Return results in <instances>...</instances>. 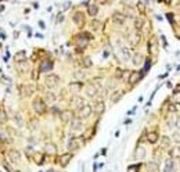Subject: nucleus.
<instances>
[{
	"mask_svg": "<svg viewBox=\"0 0 180 172\" xmlns=\"http://www.w3.org/2000/svg\"><path fill=\"white\" fill-rule=\"evenodd\" d=\"M175 93H180V85H177L176 89H175Z\"/></svg>",
	"mask_w": 180,
	"mask_h": 172,
	"instance_id": "nucleus-51",
	"label": "nucleus"
},
{
	"mask_svg": "<svg viewBox=\"0 0 180 172\" xmlns=\"http://www.w3.org/2000/svg\"><path fill=\"white\" fill-rule=\"evenodd\" d=\"M25 153H26V156L32 154V147H26V149H25Z\"/></svg>",
	"mask_w": 180,
	"mask_h": 172,
	"instance_id": "nucleus-48",
	"label": "nucleus"
},
{
	"mask_svg": "<svg viewBox=\"0 0 180 172\" xmlns=\"http://www.w3.org/2000/svg\"><path fill=\"white\" fill-rule=\"evenodd\" d=\"M74 78L78 79V81H79V79H83L85 78V72L83 71H75L74 72Z\"/></svg>",
	"mask_w": 180,
	"mask_h": 172,
	"instance_id": "nucleus-38",
	"label": "nucleus"
},
{
	"mask_svg": "<svg viewBox=\"0 0 180 172\" xmlns=\"http://www.w3.org/2000/svg\"><path fill=\"white\" fill-rule=\"evenodd\" d=\"M33 161L36 165H43L44 163V156L43 153H35L33 154Z\"/></svg>",
	"mask_w": 180,
	"mask_h": 172,
	"instance_id": "nucleus-23",
	"label": "nucleus"
},
{
	"mask_svg": "<svg viewBox=\"0 0 180 172\" xmlns=\"http://www.w3.org/2000/svg\"><path fill=\"white\" fill-rule=\"evenodd\" d=\"M130 60H132V63H133L134 65H141V63H143V54L141 53H134Z\"/></svg>",
	"mask_w": 180,
	"mask_h": 172,
	"instance_id": "nucleus-21",
	"label": "nucleus"
},
{
	"mask_svg": "<svg viewBox=\"0 0 180 172\" xmlns=\"http://www.w3.org/2000/svg\"><path fill=\"white\" fill-rule=\"evenodd\" d=\"M140 169V164H136V165H130L127 168V172H139Z\"/></svg>",
	"mask_w": 180,
	"mask_h": 172,
	"instance_id": "nucleus-40",
	"label": "nucleus"
},
{
	"mask_svg": "<svg viewBox=\"0 0 180 172\" xmlns=\"http://www.w3.org/2000/svg\"><path fill=\"white\" fill-rule=\"evenodd\" d=\"M121 56H122V58H123L125 61L130 60V58H132V51H130V49H129L127 46H122V47H121Z\"/></svg>",
	"mask_w": 180,
	"mask_h": 172,
	"instance_id": "nucleus-18",
	"label": "nucleus"
},
{
	"mask_svg": "<svg viewBox=\"0 0 180 172\" xmlns=\"http://www.w3.org/2000/svg\"><path fill=\"white\" fill-rule=\"evenodd\" d=\"M137 10H139L140 13H144V4L141 3V2H139V3H137Z\"/></svg>",
	"mask_w": 180,
	"mask_h": 172,
	"instance_id": "nucleus-42",
	"label": "nucleus"
},
{
	"mask_svg": "<svg viewBox=\"0 0 180 172\" xmlns=\"http://www.w3.org/2000/svg\"><path fill=\"white\" fill-rule=\"evenodd\" d=\"M93 110H94V113H96L97 115H101V114L106 111V103H104L102 100H99L96 104H94Z\"/></svg>",
	"mask_w": 180,
	"mask_h": 172,
	"instance_id": "nucleus-15",
	"label": "nucleus"
},
{
	"mask_svg": "<svg viewBox=\"0 0 180 172\" xmlns=\"http://www.w3.org/2000/svg\"><path fill=\"white\" fill-rule=\"evenodd\" d=\"M143 76H144V72L143 71H140V72L139 71H133L130 75H129V81H127V82H129L130 86H133V85H136L140 79L143 78Z\"/></svg>",
	"mask_w": 180,
	"mask_h": 172,
	"instance_id": "nucleus-5",
	"label": "nucleus"
},
{
	"mask_svg": "<svg viewBox=\"0 0 180 172\" xmlns=\"http://www.w3.org/2000/svg\"><path fill=\"white\" fill-rule=\"evenodd\" d=\"M32 107H33L35 113L39 114V115H43V114H46V111H47L46 101H44L42 97H36V99H33V101H32Z\"/></svg>",
	"mask_w": 180,
	"mask_h": 172,
	"instance_id": "nucleus-1",
	"label": "nucleus"
},
{
	"mask_svg": "<svg viewBox=\"0 0 180 172\" xmlns=\"http://www.w3.org/2000/svg\"><path fill=\"white\" fill-rule=\"evenodd\" d=\"M176 111H177V107L175 104H171L169 106V113H176Z\"/></svg>",
	"mask_w": 180,
	"mask_h": 172,
	"instance_id": "nucleus-45",
	"label": "nucleus"
},
{
	"mask_svg": "<svg viewBox=\"0 0 180 172\" xmlns=\"http://www.w3.org/2000/svg\"><path fill=\"white\" fill-rule=\"evenodd\" d=\"M158 140H159V135L157 133V132H148V133H147V142H148L150 144L158 143Z\"/></svg>",
	"mask_w": 180,
	"mask_h": 172,
	"instance_id": "nucleus-16",
	"label": "nucleus"
},
{
	"mask_svg": "<svg viewBox=\"0 0 180 172\" xmlns=\"http://www.w3.org/2000/svg\"><path fill=\"white\" fill-rule=\"evenodd\" d=\"M3 167H4V169H6L7 172H14V171H12V168H11V167H10L7 163H4V164H3Z\"/></svg>",
	"mask_w": 180,
	"mask_h": 172,
	"instance_id": "nucleus-46",
	"label": "nucleus"
},
{
	"mask_svg": "<svg viewBox=\"0 0 180 172\" xmlns=\"http://www.w3.org/2000/svg\"><path fill=\"white\" fill-rule=\"evenodd\" d=\"M9 157L14 164H19L21 163V153L18 150H10L9 151Z\"/></svg>",
	"mask_w": 180,
	"mask_h": 172,
	"instance_id": "nucleus-13",
	"label": "nucleus"
},
{
	"mask_svg": "<svg viewBox=\"0 0 180 172\" xmlns=\"http://www.w3.org/2000/svg\"><path fill=\"white\" fill-rule=\"evenodd\" d=\"M14 122L17 124V126H24V119H22V115L19 113H16V115H14Z\"/></svg>",
	"mask_w": 180,
	"mask_h": 172,
	"instance_id": "nucleus-32",
	"label": "nucleus"
},
{
	"mask_svg": "<svg viewBox=\"0 0 180 172\" xmlns=\"http://www.w3.org/2000/svg\"><path fill=\"white\" fill-rule=\"evenodd\" d=\"M107 3H108V0H96L97 6H106Z\"/></svg>",
	"mask_w": 180,
	"mask_h": 172,
	"instance_id": "nucleus-43",
	"label": "nucleus"
},
{
	"mask_svg": "<svg viewBox=\"0 0 180 172\" xmlns=\"http://www.w3.org/2000/svg\"><path fill=\"white\" fill-rule=\"evenodd\" d=\"M56 100H57V96L53 93V92H49V93L46 94V101L47 103H54Z\"/></svg>",
	"mask_w": 180,
	"mask_h": 172,
	"instance_id": "nucleus-36",
	"label": "nucleus"
},
{
	"mask_svg": "<svg viewBox=\"0 0 180 172\" xmlns=\"http://www.w3.org/2000/svg\"><path fill=\"white\" fill-rule=\"evenodd\" d=\"M72 19H74V24L78 28H82V26L85 25V14L81 13V11H76V13L74 14V17H72Z\"/></svg>",
	"mask_w": 180,
	"mask_h": 172,
	"instance_id": "nucleus-7",
	"label": "nucleus"
},
{
	"mask_svg": "<svg viewBox=\"0 0 180 172\" xmlns=\"http://www.w3.org/2000/svg\"><path fill=\"white\" fill-rule=\"evenodd\" d=\"M133 25H134V29H136L137 32H140L144 26V19L141 18V17H136L133 21Z\"/></svg>",
	"mask_w": 180,
	"mask_h": 172,
	"instance_id": "nucleus-19",
	"label": "nucleus"
},
{
	"mask_svg": "<svg viewBox=\"0 0 180 172\" xmlns=\"http://www.w3.org/2000/svg\"><path fill=\"white\" fill-rule=\"evenodd\" d=\"M44 151L49 154H56L57 153V147L54 143H46V146H44Z\"/></svg>",
	"mask_w": 180,
	"mask_h": 172,
	"instance_id": "nucleus-28",
	"label": "nucleus"
},
{
	"mask_svg": "<svg viewBox=\"0 0 180 172\" xmlns=\"http://www.w3.org/2000/svg\"><path fill=\"white\" fill-rule=\"evenodd\" d=\"M82 89H83V85H82V82H79V81L72 82V83L69 85V90H71L72 93H79Z\"/></svg>",
	"mask_w": 180,
	"mask_h": 172,
	"instance_id": "nucleus-17",
	"label": "nucleus"
},
{
	"mask_svg": "<svg viewBox=\"0 0 180 172\" xmlns=\"http://www.w3.org/2000/svg\"><path fill=\"white\" fill-rule=\"evenodd\" d=\"M25 58H26V51H25V50L18 51V53H16V56H14V60H16L17 63H21V61H25Z\"/></svg>",
	"mask_w": 180,
	"mask_h": 172,
	"instance_id": "nucleus-31",
	"label": "nucleus"
},
{
	"mask_svg": "<svg viewBox=\"0 0 180 172\" xmlns=\"http://www.w3.org/2000/svg\"><path fill=\"white\" fill-rule=\"evenodd\" d=\"M97 90H99L97 86L96 85H93V83H89L86 88H85V93H86L87 97H96L97 96Z\"/></svg>",
	"mask_w": 180,
	"mask_h": 172,
	"instance_id": "nucleus-12",
	"label": "nucleus"
},
{
	"mask_svg": "<svg viewBox=\"0 0 180 172\" xmlns=\"http://www.w3.org/2000/svg\"><path fill=\"white\" fill-rule=\"evenodd\" d=\"M87 14H89L90 17H96L97 14H99V6H97V4H90V6L87 7Z\"/></svg>",
	"mask_w": 180,
	"mask_h": 172,
	"instance_id": "nucleus-24",
	"label": "nucleus"
},
{
	"mask_svg": "<svg viewBox=\"0 0 180 172\" xmlns=\"http://www.w3.org/2000/svg\"><path fill=\"white\" fill-rule=\"evenodd\" d=\"M169 158H180V146H175L169 150Z\"/></svg>",
	"mask_w": 180,
	"mask_h": 172,
	"instance_id": "nucleus-20",
	"label": "nucleus"
},
{
	"mask_svg": "<svg viewBox=\"0 0 180 172\" xmlns=\"http://www.w3.org/2000/svg\"><path fill=\"white\" fill-rule=\"evenodd\" d=\"M112 21H114L116 25H123L125 21H126V16L119 13V11H116V13H114V16H112Z\"/></svg>",
	"mask_w": 180,
	"mask_h": 172,
	"instance_id": "nucleus-11",
	"label": "nucleus"
},
{
	"mask_svg": "<svg viewBox=\"0 0 180 172\" xmlns=\"http://www.w3.org/2000/svg\"><path fill=\"white\" fill-rule=\"evenodd\" d=\"M7 119H9V117H7V113L4 111V110L0 108V122H6Z\"/></svg>",
	"mask_w": 180,
	"mask_h": 172,
	"instance_id": "nucleus-39",
	"label": "nucleus"
},
{
	"mask_svg": "<svg viewBox=\"0 0 180 172\" xmlns=\"http://www.w3.org/2000/svg\"><path fill=\"white\" fill-rule=\"evenodd\" d=\"M62 19H64V16H62V14H58V17H57V22H62Z\"/></svg>",
	"mask_w": 180,
	"mask_h": 172,
	"instance_id": "nucleus-49",
	"label": "nucleus"
},
{
	"mask_svg": "<svg viewBox=\"0 0 180 172\" xmlns=\"http://www.w3.org/2000/svg\"><path fill=\"white\" fill-rule=\"evenodd\" d=\"M169 144H171V139H169L168 136H164V138L161 139V147L162 149H168Z\"/></svg>",
	"mask_w": 180,
	"mask_h": 172,
	"instance_id": "nucleus-35",
	"label": "nucleus"
},
{
	"mask_svg": "<svg viewBox=\"0 0 180 172\" xmlns=\"http://www.w3.org/2000/svg\"><path fill=\"white\" fill-rule=\"evenodd\" d=\"M92 113H93V107L89 106V104H85L83 107H81L78 110V117L79 119H87L92 115Z\"/></svg>",
	"mask_w": 180,
	"mask_h": 172,
	"instance_id": "nucleus-4",
	"label": "nucleus"
},
{
	"mask_svg": "<svg viewBox=\"0 0 180 172\" xmlns=\"http://www.w3.org/2000/svg\"><path fill=\"white\" fill-rule=\"evenodd\" d=\"M53 68V64L50 63V61H43L39 67V71L40 72H46V71H50V69Z\"/></svg>",
	"mask_w": 180,
	"mask_h": 172,
	"instance_id": "nucleus-30",
	"label": "nucleus"
},
{
	"mask_svg": "<svg viewBox=\"0 0 180 172\" xmlns=\"http://www.w3.org/2000/svg\"><path fill=\"white\" fill-rule=\"evenodd\" d=\"M122 96H123V92H121V90L114 92V93H112V96H111V103H112V104L118 103V101L122 99Z\"/></svg>",
	"mask_w": 180,
	"mask_h": 172,
	"instance_id": "nucleus-25",
	"label": "nucleus"
},
{
	"mask_svg": "<svg viewBox=\"0 0 180 172\" xmlns=\"http://www.w3.org/2000/svg\"><path fill=\"white\" fill-rule=\"evenodd\" d=\"M35 93V86L33 85H21L19 86V96L22 99L25 97H31Z\"/></svg>",
	"mask_w": 180,
	"mask_h": 172,
	"instance_id": "nucleus-2",
	"label": "nucleus"
},
{
	"mask_svg": "<svg viewBox=\"0 0 180 172\" xmlns=\"http://www.w3.org/2000/svg\"><path fill=\"white\" fill-rule=\"evenodd\" d=\"M44 83L47 88H56L57 85L60 83V76L57 74H49L44 78Z\"/></svg>",
	"mask_w": 180,
	"mask_h": 172,
	"instance_id": "nucleus-3",
	"label": "nucleus"
},
{
	"mask_svg": "<svg viewBox=\"0 0 180 172\" xmlns=\"http://www.w3.org/2000/svg\"><path fill=\"white\" fill-rule=\"evenodd\" d=\"M82 129V119L79 118H74L71 121V132L75 133V132H78Z\"/></svg>",
	"mask_w": 180,
	"mask_h": 172,
	"instance_id": "nucleus-14",
	"label": "nucleus"
},
{
	"mask_svg": "<svg viewBox=\"0 0 180 172\" xmlns=\"http://www.w3.org/2000/svg\"><path fill=\"white\" fill-rule=\"evenodd\" d=\"M147 171L148 172H159V165L155 161H151V163L147 164Z\"/></svg>",
	"mask_w": 180,
	"mask_h": 172,
	"instance_id": "nucleus-27",
	"label": "nucleus"
},
{
	"mask_svg": "<svg viewBox=\"0 0 180 172\" xmlns=\"http://www.w3.org/2000/svg\"><path fill=\"white\" fill-rule=\"evenodd\" d=\"M72 157H74V154L69 151V153H64V154H61V156L58 157V164L62 167V168H65L67 165L69 164V161L72 160Z\"/></svg>",
	"mask_w": 180,
	"mask_h": 172,
	"instance_id": "nucleus-6",
	"label": "nucleus"
},
{
	"mask_svg": "<svg viewBox=\"0 0 180 172\" xmlns=\"http://www.w3.org/2000/svg\"><path fill=\"white\" fill-rule=\"evenodd\" d=\"M79 140H81L79 138L69 139L68 144H67V146H68V150L72 151V153H74V151H76V150H79V147H81V142H79Z\"/></svg>",
	"mask_w": 180,
	"mask_h": 172,
	"instance_id": "nucleus-9",
	"label": "nucleus"
},
{
	"mask_svg": "<svg viewBox=\"0 0 180 172\" xmlns=\"http://www.w3.org/2000/svg\"><path fill=\"white\" fill-rule=\"evenodd\" d=\"M140 40H141V35H140V32L134 31V32H130L129 33V43L132 44V46H137V44H140Z\"/></svg>",
	"mask_w": 180,
	"mask_h": 172,
	"instance_id": "nucleus-8",
	"label": "nucleus"
},
{
	"mask_svg": "<svg viewBox=\"0 0 180 172\" xmlns=\"http://www.w3.org/2000/svg\"><path fill=\"white\" fill-rule=\"evenodd\" d=\"M148 50H150V53L157 51V40H155V38H151V40H150V43H148Z\"/></svg>",
	"mask_w": 180,
	"mask_h": 172,
	"instance_id": "nucleus-34",
	"label": "nucleus"
},
{
	"mask_svg": "<svg viewBox=\"0 0 180 172\" xmlns=\"http://www.w3.org/2000/svg\"><path fill=\"white\" fill-rule=\"evenodd\" d=\"M144 157H146V150H144V147L139 146L136 149V154H134V158L137 160H143Z\"/></svg>",
	"mask_w": 180,
	"mask_h": 172,
	"instance_id": "nucleus-26",
	"label": "nucleus"
},
{
	"mask_svg": "<svg viewBox=\"0 0 180 172\" xmlns=\"http://www.w3.org/2000/svg\"><path fill=\"white\" fill-rule=\"evenodd\" d=\"M17 69H18L19 72H26L29 69V65L25 63V61H21V63L17 64Z\"/></svg>",
	"mask_w": 180,
	"mask_h": 172,
	"instance_id": "nucleus-33",
	"label": "nucleus"
},
{
	"mask_svg": "<svg viewBox=\"0 0 180 172\" xmlns=\"http://www.w3.org/2000/svg\"><path fill=\"white\" fill-rule=\"evenodd\" d=\"M60 117H61V119L64 122H71L75 118V114L72 110H64V111L60 113Z\"/></svg>",
	"mask_w": 180,
	"mask_h": 172,
	"instance_id": "nucleus-10",
	"label": "nucleus"
},
{
	"mask_svg": "<svg viewBox=\"0 0 180 172\" xmlns=\"http://www.w3.org/2000/svg\"><path fill=\"white\" fill-rule=\"evenodd\" d=\"M92 25H93V28H94V29H97V28H99V26H100V22H97L96 19H94V21L92 22Z\"/></svg>",
	"mask_w": 180,
	"mask_h": 172,
	"instance_id": "nucleus-47",
	"label": "nucleus"
},
{
	"mask_svg": "<svg viewBox=\"0 0 180 172\" xmlns=\"http://www.w3.org/2000/svg\"><path fill=\"white\" fill-rule=\"evenodd\" d=\"M175 128H176V129H180V117L175 118Z\"/></svg>",
	"mask_w": 180,
	"mask_h": 172,
	"instance_id": "nucleus-44",
	"label": "nucleus"
},
{
	"mask_svg": "<svg viewBox=\"0 0 180 172\" xmlns=\"http://www.w3.org/2000/svg\"><path fill=\"white\" fill-rule=\"evenodd\" d=\"M0 139H2V133H0Z\"/></svg>",
	"mask_w": 180,
	"mask_h": 172,
	"instance_id": "nucleus-53",
	"label": "nucleus"
},
{
	"mask_svg": "<svg viewBox=\"0 0 180 172\" xmlns=\"http://www.w3.org/2000/svg\"><path fill=\"white\" fill-rule=\"evenodd\" d=\"M71 6V3H69V2H67L65 4H64V10H68V7Z\"/></svg>",
	"mask_w": 180,
	"mask_h": 172,
	"instance_id": "nucleus-50",
	"label": "nucleus"
},
{
	"mask_svg": "<svg viewBox=\"0 0 180 172\" xmlns=\"http://www.w3.org/2000/svg\"><path fill=\"white\" fill-rule=\"evenodd\" d=\"M47 172H58V171H56V169H53V168H50Z\"/></svg>",
	"mask_w": 180,
	"mask_h": 172,
	"instance_id": "nucleus-52",
	"label": "nucleus"
},
{
	"mask_svg": "<svg viewBox=\"0 0 180 172\" xmlns=\"http://www.w3.org/2000/svg\"><path fill=\"white\" fill-rule=\"evenodd\" d=\"M92 58H90V57H83V58H82V65L85 67V68H90V67H92Z\"/></svg>",
	"mask_w": 180,
	"mask_h": 172,
	"instance_id": "nucleus-37",
	"label": "nucleus"
},
{
	"mask_svg": "<svg viewBox=\"0 0 180 172\" xmlns=\"http://www.w3.org/2000/svg\"><path fill=\"white\" fill-rule=\"evenodd\" d=\"M72 104H74L75 108H78V110H79L81 107L85 106V99H83V97H81V96H76L74 100H72Z\"/></svg>",
	"mask_w": 180,
	"mask_h": 172,
	"instance_id": "nucleus-22",
	"label": "nucleus"
},
{
	"mask_svg": "<svg viewBox=\"0 0 180 172\" xmlns=\"http://www.w3.org/2000/svg\"><path fill=\"white\" fill-rule=\"evenodd\" d=\"M165 172H175V164L172 158H168L165 161Z\"/></svg>",
	"mask_w": 180,
	"mask_h": 172,
	"instance_id": "nucleus-29",
	"label": "nucleus"
},
{
	"mask_svg": "<svg viewBox=\"0 0 180 172\" xmlns=\"http://www.w3.org/2000/svg\"><path fill=\"white\" fill-rule=\"evenodd\" d=\"M173 140L176 142V143H179V142H180V133H179L177 131L173 133Z\"/></svg>",
	"mask_w": 180,
	"mask_h": 172,
	"instance_id": "nucleus-41",
	"label": "nucleus"
}]
</instances>
